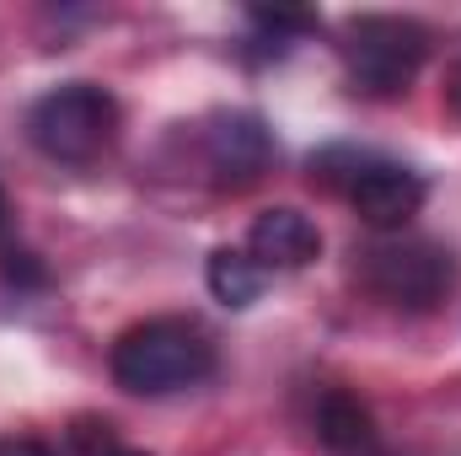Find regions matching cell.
<instances>
[{
    "mask_svg": "<svg viewBox=\"0 0 461 456\" xmlns=\"http://www.w3.org/2000/svg\"><path fill=\"white\" fill-rule=\"evenodd\" d=\"M113 381L134 397H172L215 376V339L188 323V317H150L118 333L113 354Z\"/></svg>",
    "mask_w": 461,
    "mask_h": 456,
    "instance_id": "1",
    "label": "cell"
},
{
    "mask_svg": "<svg viewBox=\"0 0 461 456\" xmlns=\"http://www.w3.org/2000/svg\"><path fill=\"white\" fill-rule=\"evenodd\" d=\"M348 92L359 97H402L429 59V32L413 16H359L339 43Z\"/></svg>",
    "mask_w": 461,
    "mask_h": 456,
    "instance_id": "2",
    "label": "cell"
},
{
    "mask_svg": "<svg viewBox=\"0 0 461 456\" xmlns=\"http://www.w3.org/2000/svg\"><path fill=\"white\" fill-rule=\"evenodd\" d=\"M27 140L59 167H86L118 140V103L92 81L54 87L27 108Z\"/></svg>",
    "mask_w": 461,
    "mask_h": 456,
    "instance_id": "3",
    "label": "cell"
},
{
    "mask_svg": "<svg viewBox=\"0 0 461 456\" xmlns=\"http://www.w3.org/2000/svg\"><path fill=\"white\" fill-rule=\"evenodd\" d=\"M359 279L370 296L402 312H435L456 285V258L429 236H381L359 252Z\"/></svg>",
    "mask_w": 461,
    "mask_h": 456,
    "instance_id": "4",
    "label": "cell"
},
{
    "mask_svg": "<svg viewBox=\"0 0 461 456\" xmlns=\"http://www.w3.org/2000/svg\"><path fill=\"white\" fill-rule=\"evenodd\" d=\"M344 199L354 205V215H359L370 231L397 236V231L424 210L429 183H424V172H413V167H402V161H392V156L370 150V156H365V167L354 172V183L344 188Z\"/></svg>",
    "mask_w": 461,
    "mask_h": 456,
    "instance_id": "5",
    "label": "cell"
},
{
    "mask_svg": "<svg viewBox=\"0 0 461 456\" xmlns=\"http://www.w3.org/2000/svg\"><path fill=\"white\" fill-rule=\"evenodd\" d=\"M199 150H204V167H210V178L221 188H252L274 167V134L247 108H230V114L210 118L199 129Z\"/></svg>",
    "mask_w": 461,
    "mask_h": 456,
    "instance_id": "6",
    "label": "cell"
},
{
    "mask_svg": "<svg viewBox=\"0 0 461 456\" xmlns=\"http://www.w3.org/2000/svg\"><path fill=\"white\" fill-rule=\"evenodd\" d=\"M322 252V231L312 215L279 205V210H263L252 231H247V258L263 269V274H295L306 263H317Z\"/></svg>",
    "mask_w": 461,
    "mask_h": 456,
    "instance_id": "7",
    "label": "cell"
},
{
    "mask_svg": "<svg viewBox=\"0 0 461 456\" xmlns=\"http://www.w3.org/2000/svg\"><path fill=\"white\" fill-rule=\"evenodd\" d=\"M317 441L333 456H370V446H375V419H370V408L354 392L333 387L317 403Z\"/></svg>",
    "mask_w": 461,
    "mask_h": 456,
    "instance_id": "8",
    "label": "cell"
},
{
    "mask_svg": "<svg viewBox=\"0 0 461 456\" xmlns=\"http://www.w3.org/2000/svg\"><path fill=\"white\" fill-rule=\"evenodd\" d=\"M204 279H210V296H215L221 306H230V312L252 306V301L263 296V285H268V274L247 258V247H221V252H210Z\"/></svg>",
    "mask_w": 461,
    "mask_h": 456,
    "instance_id": "9",
    "label": "cell"
},
{
    "mask_svg": "<svg viewBox=\"0 0 461 456\" xmlns=\"http://www.w3.org/2000/svg\"><path fill=\"white\" fill-rule=\"evenodd\" d=\"M247 27L258 32V38H252L258 54H285L295 38L317 32V16H312V11H247Z\"/></svg>",
    "mask_w": 461,
    "mask_h": 456,
    "instance_id": "10",
    "label": "cell"
},
{
    "mask_svg": "<svg viewBox=\"0 0 461 456\" xmlns=\"http://www.w3.org/2000/svg\"><path fill=\"white\" fill-rule=\"evenodd\" d=\"M0 456H59V451H49L43 441H0Z\"/></svg>",
    "mask_w": 461,
    "mask_h": 456,
    "instance_id": "11",
    "label": "cell"
},
{
    "mask_svg": "<svg viewBox=\"0 0 461 456\" xmlns=\"http://www.w3.org/2000/svg\"><path fill=\"white\" fill-rule=\"evenodd\" d=\"M446 103H451V114L461 118V65L451 70V81H446Z\"/></svg>",
    "mask_w": 461,
    "mask_h": 456,
    "instance_id": "12",
    "label": "cell"
},
{
    "mask_svg": "<svg viewBox=\"0 0 461 456\" xmlns=\"http://www.w3.org/2000/svg\"><path fill=\"white\" fill-rule=\"evenodd\" d=\"M108 456H150V451H134V446H113Z\"/></svg>",
    "mask_w": 461,
    "mask_h": 456,
    "instance_id": "13",
    "label": "cell"
},
{
    "mask_svg": "<svg viewBox=\"0 0 461 456\" xmlns=\"http://www.w3.org/2000/svg\"><path fill=\"white\" fill-rule=\"evenodd\" d=\"M0 236H5V194H0Z\"/></svg>",
    "mask_w": 461,
    "mask_h": 456,
    "instance_id": "14",
    "label": "cell"
},
{
    "mask_svg": "<svg viewBox=\"0 0 461 456\" xmlns=\"http://www.w3.org/2000/svg\"><path fill=\"white\" fill-rule=\"evenodd\" d=\"M370 456H375V451H370Z\"/></svg>",
    "mask_w": 461,
    "mask_h": 456,
    "instance_id": "15",
    "label": "cell"
}]
</instances>
